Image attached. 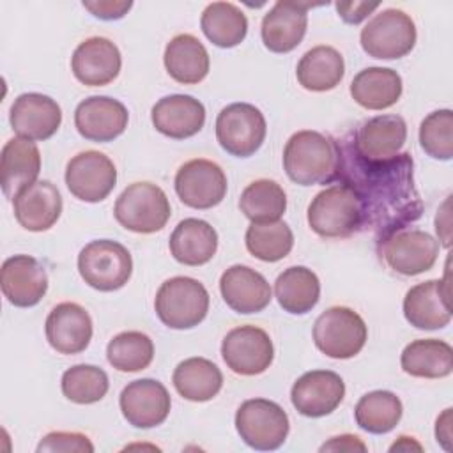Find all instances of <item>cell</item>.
Segmentation results:
<instances>
[{
	"label": "cell",
	"mask_w": 453,
	"mask_h": 453,
	"mask_svg": "<svg viewBox=\"0 0 453 453\" xmlns=\"http://www.w3.org/2000/svg\"><path fill=\"white\" fill-rule=\"evenodd\" d=\"M345 396L343 379L331 370H311L303 373L290 389L296 411L306 418L331 414Z\"/></svg>",
	"instance_id": "17"
},
{
	"label": "cell",
	"mask_w": 453,
	"mask_h": 453,
	"mask_svg": "<svg viewBox=\"0 0 453 453\" xmlns=\"http://www.w3.org/2000/svg\"><path fill=\"white\" fill-rule=\"evenodd\" d=\"M320 451H347V453L366 451V444L357 435L343 434V435L331 437L327 442H324L320 446Z\"/></svg>",
	"instance_id": "46"
},
{
	"label": "cell",
	"mask_w": 453,
	"mask_h": 453,
	"mask_svg": "<svg viewBox=\"0 0 453 453\" xmlns=\"http://www.w3.org/2000/svg\"><path fill=\"white\" fill-rule=\"evenodd\" d=\"M165 67L168 74L182 85L200 83L209 73V53L191 34H179L165 48Z\"/></svg>",
	"instance_id": "30"
},
{
	"label": "cell",
	"mask_w": 453,
	"mask_h": 453,
	"mask_svg": "<svg viewBox=\"0 0 453 453\" xmlns=\"http://www.w3.org/2000/svg\"><path fill=\"white\" fill-rule=\"evenodd\" d=\"M106 357L119 372H140L152 363L154 343L142 331H124L108 342Z\"/></svg>",
	"instance_id": "40"
},
{
	"label": "cell",
	"mask_w": 453,
	"mask_h": 453,
	"mask_svg": "<svg viewBox=\"0 0 453 453\" xmlns=\"http://www.w3.org/2000/svg\"><path fill=\"white\" fill-rule=\"evenodd\" d=\"M368 329L359 313L347 306H331L313 324L317 349L333 359H349L361 352Z\"/></svg>",
	"instance_id": "7"
},
{
	"label": "cell",
	"mask_w": 453,
	"mask_h": 453,
	"mask_svg": "<svg viewBox=\"0 0 453 453\" xmlns=\"http://www.w3.org/2000/svg\"><path fill=\"white\" fill-rule=\"evenodd\" d=\"M41 172V152L32 140L11 138L2 147L0 173L2 193L5 198L14 200L25 188L35 182Z\"/></svg>",
	"instance_id": "28"
},
{
	"label": "cell",
	"mask_w": 453,
	"mask_h": 453,
	"mask_svg": "<svg viewBox=\"0 0 453 453\" xmlns=\"http://www.w3.org/2000/svg\"><path fill=\"white\" fill-rule=\"evenodd\" d=\"M435 439L444 449H451V409H444V412L435 421Z\"/></svg>",
	"instance_id": "47"
},
{
	"label": "cell",
	"mask_w": 453,
	"mask_h": 453,
	"mask_svg": "<svg viewBox=\"0 0 453 453\" xmlns=\"http://www.w3.org/2000/svg\"><path fill=\"white\" fill-rule=\"evenodd\" d=\"M345 74V62L342 53L333 46H315L308 50L296 69L297 81L303 88L311 92L333 90Z\"/></svg>",
	"instance_id": "33"
},
{
	"label": "cell",
	"mask_w": 453,
	"mask_h": 453,
	"mask_svg": "<svg viewBox=\"0 0 453 453\" xmlns=\"http://www.w3.org/2000/svg\"><path fill=\"white\" fill-rule=\"evenodd\" d=\"M172 380L182 398L189 402H207L219 393L223 373L205 357H188L175 366Z\"/></svg>",
	"instance_id": "35"
},
{
	"label": "cell",
	"mask_w": 453,
	"mask_h": 453,
	"mask_svg": "<svg viewBox=\"0 0 453 453\" xmlns=\"http://www.w3.org/2000/svg\"><path fill=\"white\" fill-rule=\"evenodd\" d=\"M78 271L88 287L99 292H113L129 281L133 258L124 244L110 239H97L90 241L80 251Z\"/></svg>",
	"instance_id": "5"
},
{
	"label": "cell",
	"mask_w": 453,
	"mask_h": 453,
	"mask_svg": "<svg viewBox=\"0 0 453 453\" xmlns=\"http://www.w3.org/2000/svg\"><path fill=\"white\" fill-rule=\"evenodd\" d=\"M87 11H90L96 18L111 21L120 19L127 14V11L133 7V2H119V0H96V2H83L81 4Z\"/></svg>",
	"instance_id": "44"
},
{
	"label": "cell",
	"mask_w": 453,
	"mask_h": 453,
	"mask_svg": "<svg viewBox=\"0 0 453 453\" xmlns=\"http://www.w3.org/2000/svg\"><path fill=\"white\" fill-rule=\"evenodd\" d=\"M308 225L324 239H345L363 230L357 195L343 182L322 189L308 205Z\"/></svg>",
	"instance_id": "3"
},
{
	"label": "cell",
	"mask_w": 453,
	"mask_h": 453,
	"mask_svg": "<svg viewBox=\"0 0 453 453\" xmlns=\"http://www.w3.org/2000/svg\"><path fill=\"white\" fill-rule=\"evenodd\" d=\"M235 428L241 439L253 449H278L290 430L288 416L273 400L251 398L241 403L235 412Z\"/></svg>",
	"instance_id": "9"
},
{
	"label": "cell",
	"mask_w": 453,
	"mask_h": 453,
	"mask_svg": "<svg viewBox=\"0 0 453 453\" xmlns=\"http://www.w3.org/2000/svg\"><path fill=\"white\" fill-rule=\"evenodd\" d=\"M283 168L299 186L329 184L338 179L340 145L319 131H297L285 143Z\"/></svg>",
	"instance_id": "2"
},
{
	"label": "cell",
	"mask_w": 453,
	"mask_h": 453,
	"mask_svg": "<svg viewBox=\"0 0 453 453\" xmlns=\"http://www.w3.org/2000/svg\"><path fill=\"white\" fill-rule=\"evenodd\" d=\"M416 37V25L407 12L384 9L363 27L359 41L368 57L395 60L412 51Z\"/></svg>",
	"instance_id": "8"
},
{
	"label": "cell",
	"mask_w": 453,
	"mask_h": 453,
	"mask_svg": "<svg viewBox=\"0 0 453 453\" xmlns=\"http://www.w3.org/2000/svg\"><path fill=\"white\" fill-rule=\"evenodd\" d=\"M170 253L184 265H203L216 255L218 234L203 219L186 218L170 235Z\"/></svg>",
	"instance_id": "29"
},
{
	"label": "cell",
	"mask_w": 453,
	"mask_h": 453,
	"mask_svg": "<svg viewBox=\"0 0 453 453\" xmlns=\"http://www.w3.org/2000/svg\"><path fill=\"white\" fill-rule=\"evenodd\" d=\"M119 405L129 425L152 428L168 418L172 400L168 389L159 380L138 379L122 389Z\"/></svg>",
	"instance_id": "20"
},
{
	"label": "cell",
	"mask_w": 453,
	"mask_h": 453,
	"mask_svg": "<svg viewBox=\"0 0 453 453\" xmlns=\"http://www.w3.org/2000/svg\"><path fill=\"white\" fill-rule=\"evenodd\" d=\"M402 78L389 67H366L350 81L352 99L366 110H386L402 96Z\"/></svg>",
	"instance_id": "31"
},
{
	"label": "cell",
	"mask_w": 453,
	"mask_h": 453,
	"mask_svg": "<svg viewBox=\"0 0 453 453\" xmlns=\"http://www.w3.org/2000/svg\"><path fill=\"white\" fill-rule=\"evenodd\" d=\"M127 120V108L108 96L87 97L74 110V126L88 142H113L126 131Z\"/></svg>",
	"instance_id": "19"
},
{
	"label": "cell",
	"mask_w": 453,
	"mask_h": 453,
	"mask_svg": "<svg viewBox=\"0 0 453 453\" xmlns=\"http://www.w3.org/2000/svg\"><path fill=\"white\" fill-rule=\"evenodd\" d=\"M403 315L416 329L434 331L446 327L451 320L448 276L411 287L403 297Z\"/></svg>",
	"instance_id": "18"
},
{
	"label": "cell",
	"mask_w": 453,
	"mask_h": 453,
	"mask_svg": "<svg viewBox=\"0 0 453 453\" xmlns=\"http://www.w3.org/2000/svg\"><path fill=\"white\" fill-rule=\"evenodd\" d=\"M37 451L57 453H92L94 444L85 434L80 432H50L37 444Z\"/></svg>",
	"instance_id": "43"
},
{
	"label": "cell",
	"mask_w": 453,
	"mask_h": 453,
	"mask_svg": "<svg viewBox=\"0 0 453 453\" xmlns=\"http://www.w3.org/2000/svg\"><path fill=\"white\" fill-rule=\"evenodd\" d=\"M92 319L76 303H60L46 317V340L58 354L73 356L83 352L92 340Z\"/></svg>",
	"instance_id": "23"
},
{
	"label": "cell",
	"mask_w": 453,
	"mask_h": 453,
	"mask_svg": "<svg viewBox=\"0 0 453 453\" xmlns=\"http://www.w3.org/2000/svg\"><path fill=\"white\" fill-rule=\"evenodd\" d=\"M152 124L161 134L184 140L202 131L205 124V108L193 96L173 94L161 97L150 111Z\"/></svg>",
	"instance_id": "26"
},
{
	"label": "cell",
	"mask_w": 453,
	"mask_h": 453,
	"mask_svg": "<svg viewBox=\"0 0 453 453\" xmlns=\"http://www.w3.org/2000/svg\"><path fill=\"white\" fill-rule=\"evenodd\" d=\"M379 255L389 269L403 276L430 271L439 255V242L425 230L400 228L377 242Z\"/></svg>",
	"instance_id": "11"
},
{
	"label": "cell",
	"mask_w": 453,
	"mask_h": 453,
	"mask_svg": "<svg viewBox=\"0 0 453 453\" xmlns=\"http://www.w3.org/2000/svg\"><path fill=\"white\" fill-rule=\"evenodd\" d=\"M419 145L434 159L449 161L453 157V111L449 108L435 110L421 120Z\"/></svg>",
	"instance_id": "42"
},
{
	"label": "cell",
	"mask_w": 453,
	"mask_h": 453,
	"mask_svg": "<svg viewBox=\"0 0 453 453\" xmlns=\"http://www.w3.org/2000/svg\"><path fill=\"white\" fill-rule=\"evenodd\" d=\"M244 239L248 251L262 262H278L285 258L294 246V234L281 219L251 223Z\"/></svg>",
	"instance_id": "39"
},
{
	"label": "cell",
	"mask_w": 453,
	"mask_h": 453,
	"mask_svg": "<svg viewBox=\"0 0 453 453\" xmlns=\"http://www.w3.org/2000/svg\"><path fill=\"white\" fill-rule=\"evenodd\" d=\"M175 193L180 202L193 209H212L226 195V175L211 159H191L175 173Z\"/></svg>",
	"instance_id": "13"
},
{
	"label": "cell",
	"mask_w": 453,
	"mask_h": 453,
	"mask_svg": "<svg viewBox=\"0 0 453 453\" xmlns=\"http://www.w3.org/2000/svg\"><path fill=\"white\" fill-rule=\"evenodd\" d=\"M117 184L113 161L99 150H85L69 159L65 168V186L78 200L103 202Z\"/></svg>",
	"instance_id": "14"
},
{
	"label": "cell",
	"mask_w": 453,
	"mask_h": 453,
	"mask_svg": "<svg viewBox=\"0 0 453 453\" xmlns=\"http://www.w3.org/2000/svg\"><path fill=\"white\" fill-rule=\"evenodd\" d=\"M200 27L214 46L234 48L248 34V18L232 2H212L203 9Z\"/></svg>",
	"instance_id": "36"
},
{
	"label": "cell",
	"mask_w": 453,
	"mask_h": 453,
	"mask_svg": "<svg viewBox=\"0 0 453 453\" xmlns=\"http://www.w3.org/2000/svg\"><path fill=\"white\" fill-rule=\"evenodd\" d=\"M402 412V402L395 393L377 389L359 398L354 409V418L359 428L379 435L391 432L398 425Z\"/></svg>",
	"instance_id": "37"
},
{
	"label": "cell",
	"mask_w": 453,
	"mask_h": 453,
	"mask_svg": "<svg viewBox=\"0 0 453 453\" xmlns=\"http://www.w3.org/2000/svg\"><path fill=\"white\" fill-rule=\"evenodd\" d=\"M239 209L251 223L278 221L287 209V195L276 180L258 179L241 193Z\"/></svg>",
	"instance_id": "38"
},
{
	"label": "cell",
	"mask_w": 453,
	"mask_h": 453,
	"mask_svg": "<svg viewBox=\"0 0 453 453\" xmlns=\"http://www.w3.org/2000/svg\"><path fill=\"white\" fill-rule=\"evenodd\" d=\"M400 365L412 377L442 379L453 370V349L437 338L414 340L402 350Z\"/></svg>",
	"instance_id": "32"
},
{
	"label": "cell",
	"mask_w": 453,
	"mask_h": 453,
	"mask_svg": "<svg viewBox=\"0 0 453 453\" xmlns=\"http://www.w3.org/2000/svg\"><path fill=\"white\" fill-rule=\"evenodd\" d=\"M310 5L304 2H276L262 19L264 46L273 53L296 50L306 34Z\"/></svg>",
	"instance_id": "24"
},
{
	"label": "cell",
	"mask_w": 453,
	"mask_h": 453,
	"mask_svg": "<svg viewBox=\"0 0 453 453\" xmlns=\"http://www.w3.org/2000/svg\"><path fill=\"white\" fill-rule=\"evenodd\" d=\"M274 296L285 311L304 315L311 311L320 299V281L311 269L292 265L276 278Z\"/></svg>",
	"instance_id": "34"
},
{
	"label": "cell",
	"mask_w": 453,
	"mask_h": 453,
	"mask_svg": "<svg viewBox=\"0 0 453 453\" xmlns=\"http://www.w3.org/2000/svg\"><path fill=\"white\" fill-rule=\"evenodd\" d=\"M267 124L262 111L250 103H232L216 119V138L235 157L253 156L264 143Z\"/></svg>",
	"instance_id": "10"
},
{
	"label": "cell",
	"mask_w": 453,
	"mask_h": 453,
	"mask_svg": "<svg viewBox=\"0 0 453 453\" xmlns=\"http://www.w3.org/2000/svg\"><path fill=\"white\" fill-rule=\"evenodd\" d=\"M219 292L228 308L237 313H258L271 303V287L267 280L248 265L235 264L219 278Z\"/></svg>",
	"instance_id": "25"
},
{
	"label": "cell",
	"mask_w": 453,
	"mask_h": 453,
	"mask_svg": "<svg viewBox=\"0 0 453 453\" xmlns=\"http://www.w3.org/2000/svg\"><path fill=\"white\" fill-rule=\"evenodd\" d=\"M122 67V57L115 42L106 37H88L80 42L71 57L74 78L87 87L111 83Z\"/></svg>",
	"instance_id": "22"
},
{
	"label": "cell",
	"mask_w": 453,
	"mask_h": 453,
	"mask_svg": "<svg viewBox=\"0 0 453 453\" xmlns=\"http://www.w3.org/2000/svg\"><path fill=\"white\" fill-rule=\"evenodd\" d=\"M9 122L19 138L42 142L58 131L62 110L50 96L25 92L14 99L9 111Z\"/></svg>",
	"instance_id": "16"
},
{
	"label": "cell",
	"mask_w": 453,
	"mask_h": 453,
	"mask_svg": "<svg viewBox=\"0 0 453 453\" xmlns=\"http://www.w3.org/2000/svg\"><path fill=\"white\" fill-rule=\"evenodd\" d=\"M0 287L4 297L18 306H35L48 290V274L44 265L30 255H14L2 264Z\"/></svg>",
	"instance_id": "21"
},
{
	"label": "cell",
	"mask_w": 453,
	"mask_h": 453,
	"mask_svg": "<svg viewBox=\"0 0 453 453\" xmlns=\"http://www.w3.org/2000/svg\"><path fill=\"white\" fill-rule=\"evenodd\" d=\"M347 140L356 154L366 161L391 159L407 140V124L396 113L377 115L365 120Z\"/></svg>",
	"instance_id": "15"
},
{
	"label": "cell",
	"mask_w": 453,
	"mask_h": 453,
	"mask_svg": "<svg viewBox=\"0 0 453 453\" xmlns=\"http://www.w3.org/2000/svg\"><path fill=\"white\" fill-rule=\"evenodd\" d=\"M62 393L73 403H96L108 393L110 382L103 368L94 365H74L67 368L60 380Z\"/></svg>",
	"instance_id": "41"
},
{
	"label": "cell",
	"mask_w": 453,
	"mask_h": 453,
	"mask_svg": "<svg viewBox=\"0 0 453 453\" xmlns=\"http://www.w3.org/2000/svg\"><path fill=\"white\" fill-rule=\"evenodd\" d=\"M338 180L357 195L363 207V228L372 230L377 242L418 221L423 214L409 152L384 161H366L345 138L340 147Z\"/></svg>",
	"instance_id": "1"
},
{
	"label": "cell",
	"mask_w": 453,
	"mask_h": 453,
	"mask_svg": "<svg viewBox=\"0 0 453 453\" xmlns=\"http://www.w3.org/2000/svg\"><path fill=\"white\" fill-rule=\"evenodd\" d=\"M421 451V444L416 442L414 437H407V435H400L398 441H395L391 446H389V451Z\"/></svg>",
	"instance_id": "48"
},
{
	"label": "cell",
	"mask_w": 453,
	"mask_h": 453,
	"mask_svg": "<svg viewBox=\"0 0 453 453\" xmlns=\"http://www.w3.org/2000/svg\"><path fill=\"white\" fill-rule=\"evenodd\" d=\"M379 2H336L338 16L349 25H359L366 19L375 9H379Z\"/></svg>",
	"instance_id": "45"
},
{
	"label": "cell",
	"mask_w": 453,
	"mask_h": 453,
	"mask_svg": "<svg viewBox=\"0 0 453 453\" xmlns=\"http://www.w3.org/2000/svg\"><path fill=\"white\" fill-rule=\"evenodd\" d=\"M156 315L170 329H191L209 311V292L195 278L173 276L161 283L154 299Z\"/></svg>",
	"instance_id": "4"
},
{
	"label": "cell",
	"mask_w": 453,
	"mask_h": 453,
	"mask_svg": "<svg viewBox=\"0 0 453 453\" xmlns=\"http://www.w3.org/2000/svg\"><path fill=\"white\" fill-rule=\"evenodd\" d=\"M113 214L126 230L154 234L166 225L172 207L159 186L152 182H133L119 195Z\"/></svg>",
	"instance_id": "6"
},
{
	"label": "cell",
	"mask_w": 453,
	"mask_h": 453,
	"mask_svg": "<svg viewBox=\"0 0 453 453\" xmlns=\"http://www.w3.org/2000/svg\"><path fill=\"white\" fill-rule=\"evenodd\" d=\"M221 356L234 373L251 377L264 373L271 366L274 347L271 336L262 327L239 326L223 338Z\"/></svg>",
	"instance_id": "12"
},
{
	"label": "cell",
	"mask_w": 453,
	"mask_h": 453,
	"mask_svg": "<svg viewBox=\"0 0 453 453\" xmlns=\"http://www.w3.org/2000/svg\"><path fill=\"white\" fill-rule=\"evenodd\" d=\"M14 218L28 232L50 230L62 214V196L50 180H35L14 200Z\"/></svg>",
	"instance_id": "27"
}]
</instances>
